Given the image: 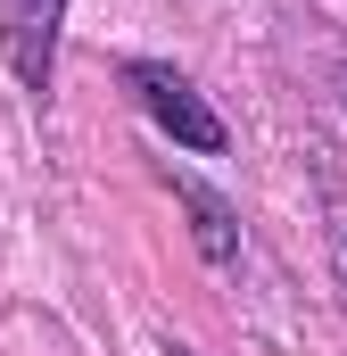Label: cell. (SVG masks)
<instances>
[{"label": "cell", "instance_id": "6da1fadb", "mask_svg": "<svg viewBox=\"0 0 347 356\" xmlns=\"http://www.w3.org/2000/svg\"><path fill=\"white\" fill-rule=\"evenodd\" d=\"M124 83L141 91V108H149V116L166 124L182 149H223V116H215V108H207L198 91L182 83L166 58H133V67H124Z\"/></svg>", "mask_w": 347, "mask_h": 356}, {"label": "cell", "instance_id": "7a4b0ae2", "mask_svg": "<svg viewBox=\"0 0 347 356\" xmlns=\"http://www.w3.org/2000/svg\"><path fill=\"white\" fill-rule=\"evenodd\" d=\"M58 17H67V0H0L8 67L25 91H50V75H58Z\"/></svg>", "mask_w": 347, "mask_h": 356}, {"label": "cell", "instance_id": "3957f363", "mask_svg": "<svg viewBox=\"0 0 347 356\" xmlns=\"http://www.w3.org/2000/svg\"><path fill=\"white\" fill-rule=\"evenodd\" d=\"M174 191H182V207L198 216V249H207L215 266H232V257H240V232H232V207H223V199H215L207 182H190V175L174 182Z\"/></svg>", "mask_w": 347, "mask_h": 356}, {"label": "cell", "instance_id": "277c9868", "mask_svg": "<svg viewBox=\"0 0 347 356\" xmlns=\"http://www.w3.org/2000/svg\"><path fill=\"white\" fill-rule=\"evenodd\" d=\"M166 356H190V348H166Z\"/></svg>", "mask_w": 347, "mask_h": 356}, {"label": "cell", "instance_id": "5b68a950", "mask_svg": "<svg viewBox=\"0 0 347 356\" xmlns=\"http://www.w3.org/2000/svg\"><path fill=\"white\" fill-rule=\"evenodd\" d=\"M339 83H347V75H339Z\"/></svg>", "mask_w": 347, "mask_h": 356}]
</instances>
